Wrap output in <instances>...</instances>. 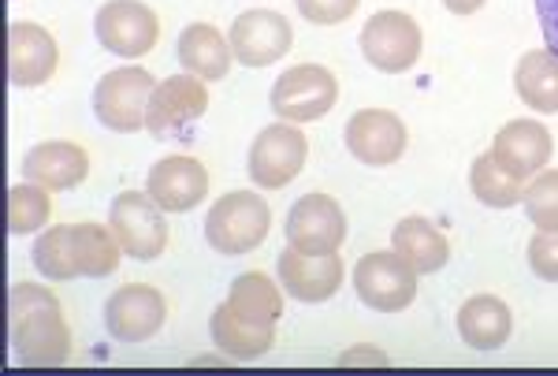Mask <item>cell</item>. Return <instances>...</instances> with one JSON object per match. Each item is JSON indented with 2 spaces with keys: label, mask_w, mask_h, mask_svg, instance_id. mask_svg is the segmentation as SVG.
I'll use <instances>...</instances> for the list:
<instances>
[{
  "label": "cell",
  "mask_w": 558,
  "mask_h": 376,
  "mask_svg": "<svg viewBox=\"0 0 558 376\" xmlns=\"http://www.w3.org/2000/svg\"><path fill=\"white\" fill-rule=\"evenodd\" d=\"M8 332L23 365H64L71 354L60 299L38 283H15L8 291Z\"/></svg>",
  "instance_id": "cell-1"
},
{
  "label": "cell",
  "mask_w": 558,
  "mask_h": 376,
  "mask_svg": "<svg viewBox=\"0 0 558 376\" xmlns=\"http://www.w3.org/2000/svg\"><path fill=\"white\" fill-rule=\"evenodd\" d=\"M268 228H272V209L260 202L254 191H231L209 209L205 217V239L220 254H250L265 243Z\"/></svg>",
  "instance_id": "cell-2"
},
{
  "label": "cell",
  "mask_w": 558,
  "mask_h": 376,
  "mask_svg": "<svg viewBox=\"0 0 558 376\" xmlns=\"http://www.w3.org/2000/svg\"><path fill=\"white\" fill-rule=\"evenodd\" d=\"M157 83L146 68H116L94 86V116L108 131H142L146 128L149 97Z\"/></svg>",
  "instance_id": "cell-3"
},
{
  "label": "cell",
  "mask_w": 558,
  "mask_h": 376,
  "mask_svg": "<svg viewBox=\"0 0 558 376\" xmlns=\"http://www.w3.org/2000/svg\"><path fill=\"white\" fill-rule=\"evenodd\" d=\"M108 228L120 239L123 254L134 257V262H153V257H160L168 246L165 209L142 191L116 194L112 209H108Z\"/></svg>",
  "instance_id": "cell-4"
},
{
  "label": "cell",
  "mask_w": 558,
  "mask_h": 376,
  "mask_svg": "<svg viewBox=\"0 0 558 376\" xmlns=\"http://www.w3.org/2000/svg\"><path fill=\"white\" fill-rule=\"evenodd\" d=\"M339 101V83L328 68L299 64L276 78L272 86V112L283 123H310L331 112Z\"/></svg>",
  "instance_id": "cell-5"
},
{
  "label": "cell",
  "mask_w": 558,
  "mask_h": 376,
  "mask_svg": "<svg viewBox=\"0 0 558 376\" xmlns=\"http://www.w3.org/2000/svg\"><path fill=\"white\" fill-rule=\"evenodd\" d=\"M354 291L368 310L399 313L417 299V272L395 250L391 254L376 250L354 265Z\"/></svg>",
  "instance_id": "cell-6"
},
{
  "label": "cell",
  "mask_w": 558,
  "mask_h": 376,
  "mask_svg": "<svg viewBox=\"0 0 558 376\" xmlns=\"http://www.w3.org/2000/svg\"><path fill=\"white\" fill-rule=\"evenodd\" d=\"M287 243L299 254H339L347 243V213L328 194H305L287 213Z\"/></svg>",
  "instance_id": "cell-7"
},
{
  "label": "cell",
  "mask_w": 558,
  "mask_h": 376,
  "mask_svg": "<svg viewBox=\"0 0 558 376\" xmlns=\"http://www.w3.org/2000/svg\"><path fill=\"white\" fill-rule=\"evenodd\" d=\"M94 34L108 52L134 60V57H146L153 45H157L160 23L157 12L149 4H142V0H108L94 20Z\"/></svg>",
  "instance_id": "cell-8"
},
{
  "label": "cell",
  "mask_w": 558,
  "mask_h": 376,
  "mask_svg": "<svg viewBox=\"0 0 558 376\" xmlns=\"http://www.w3.org/2000/svg\"><path fill=\"white\" fill-rule=\"evenodd\" d=\"M362 52L384 75H402L421 57V26L407 12H376L362 31Z\"/></svg>",
  "instance_id": "cell-9"
},
{
  "label": "cell",
  "mask_w": 558,
  "mask_h": 376,
  "mask_svg": "<svg viewBox=\"0 0 558 376\" xmlns=\"http://www.w3.org/2000/svg\"><path fill=\"white\" fill-rule=\"evenodd\" d=\"M310 142L294 123H272L250 146V179L265 191H279L302 172Z\"/></svg>",
  "instance_id": "cell-10"
},
{
  "label": "cell",
  "mask_w": 558,
  "mask_h": 376,
  "mask_svg": "<svg viewBox=\"0 0 558 376\" xmlns=\"http://www.w3.org/2000/svg\"><path fill=\"white\" fill-rule=\"evenodd\" d=\"M294 45L291 23L272 8H250L231 23V52L246 68H268L283 60Z\"/></svg>",
  "instance_id": "cell-11"
},
{
  "label": "cell",
  "mask_w": 558,
  "mask_h": 376,
  "mask_svg": "<svg viewBox=\"0 0 558 376\" xmlns=\"http://www.w3.org/2000/svg\"><path fill=\"white\" fill-rule=\"evenodd\" d=\"M209 109V89L205 78L197 75H172L165 78L149 97V112H146V131L157 138H172V134L186 131L194 120H202Z\"/></svg>",
  "instance_id": "cell-12"
},
{
  "label": "cell",
  "mask_w": 558,
  "mask_h": 376,
  "mask_svg": "<svg viewBox=\"0 0 558 376\" xmlns=\"http://www.w3.org/2000/svg\"><path fill=\"white\" fill-rule=\"evenodd\" d=\"M165 317H168L165 294L149 288V283H128L105 306L108 336L120 339V343H146L149 336L160 332Z\"/></svg>",
  "instance_id": "cell-13"
},
{
  "label": "cell",
  "mask_w": 558,
  "mask_h": 376,
  "mask_svg": "<svg viewBox=\"0 0 558 376\" xmlns=\"http://www.w3.org/2000/svg\"><path fill=\"white\" fill-rule=\"evenodd\" d=\"M347 149L362 165L384 168L407 154V123L387 109H362L347 123Z\"/></svg>",
  "instance_id": "cell-14"
},
{
  "label": "cell",
  "mask_w": 558,
  "mask_h": 376,
  "mask_svg": "<svg viewBox=\"0 0 558 376\" xmlns=\"http://www.w3.org/2000/svg\"><path fill=\"white\" fill-rule=\"evenodd\" d=\"M276 272L294 302H328L343 288L347 268L339 262V254H299L294 246H287L279 254Z\"/></svg>",
  "instance_id": "cell-15"
},
{
  "label": "cell",
  "mask_w": 558,
  "mask_h": 376,
  "mask_svg": "<svg viewBox=\"0 0 558 376\" xmlns=\"http://www.w3.org/2000/svg\"><path fill=\"white\" fill-rule=\"evenodd\" d=\"M60 49L49 31L38 23H12L8 26V78L20 89L45 86L57 75Z\"/></svg>",
  "instance_id": "cell-16"
},
{
  "label": "cell",
  "mask_w": 558,
  "mask_h": 376,
  "mask_svg": "<svg viewBox=\"0 0 558 376\" xmlns=\"http://www.w3.org/2000/svg\"><path fill=\"white\" fill-rule=\"evenodd\" d=\"M146 194L165 213H191L209 194V172L194 157H165L149 168Z\"/></svg>",
  "instance_id": "cell-17"
},
{
  "label": "cell",
  "mask_w": 558,
  "mask_h": 376,
  "mask_svg": "<svg viewBox=\"0 0 558 376\" xmlns=\"http://www.w3.org/2000/svg\"><path fill=\"white\" fill-rule=\"evenodd\" d=\"M89 175V157L75 142H41L23 157V179L45 191H71Z\"/></svg>",
  "instance_id": "cell-18"
},
{
  "label": "cell",
  "mask_w": 558,
  "mask_h": 376,
  "mask_svg": "<svg viewBox=\"0 0 558 376\" xmlns=\"http://www.w3.org/2000/svg\"><path fill=\"white\" fill-rule=\"evenodd\" d=\"M492 154L507 172L529 179L551 160V134L536 120H510L507 128L495 134Z\"/></svg>",
  "instance_id": "cell-19"
},
{
  "label": "cell",
  "mask_w": 558,
  "mask_h": 376,
  "mask_svg": "<svg viewBox=\"0 0 558 376\" xmlns=\"http://www.w3.org/2000/svg\"><path fill=\"white\" fill-rule=\"evenodd\" d=\"M510 328H514L510 306L495 294H476L458 310V332L473 351H499L510 339Z\"/></svg>",
  "instance_id": "cell-20"
},
{
  "label": "cell",
  "mask_w": 558,
  "mask_h": 376,
  "mask_svg": "<svg viewBox=\"0 0 558 376\" xmlns=\"http://www.w3.org/2000/svg\"><path fill=\"white\" fill-rule=\"evenodd\" d=\"M231 57H235L231 41L209 23H191L179 34V64L191 71V75L205 78V83H216V78L228 75Z\"/></svg>",
  "instance_id": "cell-21"
},
{
  "label": "cell",
  "mask_w": 558,
  "mask_h": 376,
  "mask_svg": "<svg viewBox=\"0 0 558 376\" xmlns=\"http://www.w3.org/2000/svg\"><path fill=\"white\" fill-rule=\"evenodd\" d=\"M209 332H213V343L231 357H260L265 351H272V343H276V325L242 317L228 302L213 313Z\"/></svg>",
  "instance_id": "cell-22"
},
{
  "label": "cell",
  "mask_w": 558,
  "mask_h": 376,
  "mask_svg": "<svg viewBox=\"0 0 558 376\" xmlns=\"http://www.w3.org/2000/svg\"><path fill=\"white\" fill-rule=\"evenodd\" d=\"M391 246L417 276L421 272H439V268L447 265V257H451L447 239L439 235V231L432 228V220H425V217H407V220L395 223Z\"/></svg>",
  "instance_id": "cell-23"
},
{
  "label": "cell",
  "mask_w": 558,
  "mask_h": 376,
  "mask_svg": "<svg viewBox=\"0 0 558 376\" xmlns=\"http://www.w3.org/2000/svg\"><path fill=\"white\" fill-rule=\"evenodd\" d=\"M518 97L533 112H558V57L551 49L525 52L514 71Z\"/></svg>",
  "instance_id": "cell-24"
},
{
  "label": "cell",
  "mask_w": 558,
  "mask_h": 376,
  "mask_svg": "<svg viewBox=\"0 0 558 376\" xmlns=\"http://www.w3.org/2000/svg\"><path fill=\"white\" fill-rule=\"evenodd\" d=\"M470 186L476 194V202H484L488 209H510V205L525 202V179L507 172V168L495 160V154H481L473 160Z\"/></svg>",
  "instance_id": "cell-25"
},
{
  "label": "cell",
  "mask_w": 558,
  "mask_h": 376,
  "mask_svg": "<svg viewBox=\"0 0 558 376\" xmlns=\"http://www.w3.org/2000/svg\"><path fill=\"white\" fill-rule=\"evenodd\" d=\"M34 268L49 280H75L83 276L75 254V223H52L34 243Z\"/></svg>",
  "instance_id": "cell-26"
},
{
  "label": "cell",
  "mask_w": 558,
  "mask_h": 376,
  "mask_svg": "<svg viewBox=\"0 0 558 376\" xmlns=\"http://www.w3.org/2000/svg\"><path fill=\"white\" fill-rule=\"evenodd\" d=\"M228 306L242 313L250 320H265V325H276L279 313H283V294L265 272H242L235 283H231Z\"/></svg>",
  "instance_id": "cell-27"
},
{
  "label": "cell",
  "mask_w": 558,
  "mask_h": 376,
  "mask_svg": "<svg viewBox=\"0 0 558 376\" xmlns=\"http://www.w3.org/2000/svg\"><path fill=\"white\" fill-rule=\"evenodd\" d=\"M120 239L101 223H75V254L83 276H108L120 265Z\"/></svg>",
  "instance_id": "cell-28"
},
{
  "label": "cell",
  "mask_w": 558,
  "mask_h": 376,
  "mask_svg": "<svg viewBox=\"0 0 558 376\" xmlns=\"http://www.w3.org/2000/svg\"><path fill=\"white\" fill-rule=\"evenodd\" d=\"M49 191L38 183H15L8 191V231L12 235H31V231L45 228L49 220Z\"/></svg>",
  "instance_id": "cell-29"
},
{
  "label": "cell",
  "mask_w": 558,
  "mask_h": 376,
  "mask_svg": "<svg viewBox=\"0 0 558 376\" xmlns=\"http://www.w3.org/2000/svg\"><path fill=\"white\" fill-rule=\"evenodd\" d=\"M525 213L539 231H558V172H539L525 191Z\"/></svg>",
  "instance_id": "cell-30"
},
{
  "label": "cell",
  "mask_w": 558,
  "mask_h": 376,
  "mask_svg": "<svg viewBox=\"0 0 558 376\" xmlns=\"http://www.w3.org/2000/svg\"><path fill=\"white\" fill-rule=\"evenodd\" d=\"M529 268L547 283H558V231H539L529 239Z\"/></svg>",
  "instance_id": "cell-31"
},
{
  "label": "cell",
  "mask_w": 558,
  "mask_h": 376,
  "mask_svg": "<svg viewBox=\"0 0 558 376\" xmlns=\"http://www.w3.org/2000/svg\"><path fill=\"white\" fill-rule=\"evenodd\" d=\"M299 12L317 26H336L357 12V0H299Z\"/></svg>",
  "instance_id": "cell-32"
},
{
  "label": "cell",
  "mask_w": 558,
  "mask_h": 376,
  "mask_svg": "<svg viewBox=\"0 0 558 376\" xmlns=\"http://www.w3.org/2000/svg\"><path fill=\"white\" fill-rule=\"evenodd\" d=\"M536 15H539V31H544L547 49L558 57V0H536Z\"/></svg>",
  "instance_id": "cell-33"
},
{
  "label": "cell",
  "mask_w": 558,
  "mask_h": 376,
  "mask_svg": "<svg viewBox=\"0 0 558 376\" xmlns=\"http://www.w3.org/2000/svg\"><path fill=\"white\" fill-rule=\"evenodd\" d=\"M339 365H387V354L376 351V347H350V351L339 357Z\"/></svg>",
  "instance_id": "cell-34"
},
{
  "label": "cell",
  "mask_w": 558,
  "mask_h": 376,
  "mask_svg": "<svg viewBox=\"0 0 558 376\" xmlns=\"http://www.w3.org/2000/svg\"><path fill=\"white\" fill-rule=\"evenodd\" d=\"M444 4L451 8L454 15H473V12H481L484 0H444Z\"/></svg>",
  "instance_id": "cell-35"
}]
</instances>
